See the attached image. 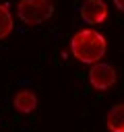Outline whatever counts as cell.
Here are the masks:
<instances>
[{"mask_svg": "<svg viewBox=\"0 0 124 132\" xmlns=\"http://www.w3.org/2000/svg\"><path fill=\"white\" fill-rule=\"evenodd\" d=\"M12 105H14L17 111L29 116V113H33L35 107H37V95H35L33 91H29V89H23V91H19V93L14 95Z\"/></svg>", "mask_w": 124, "mask_h": 132, "instance_id": "obj_5", "label": "cell"}, {"mask_svg": "<svg viewBox=\"0 0 124 132\" xmlns=\"http://www.w3.org/2000/svg\"><path fill=\"white\" fill-rule=\"evenodd\" d=\"M81 16L89 25H101L107 19V6L103 0H85L81 6Z\"/></svg>", "mask_w": 124, "mask_h": 132, "instance_id": "obj_4", "label": "cell"}, {"mask_svg": "<svg viewBox=\"0 0 124 132\" xmlns=\"http://www.w3.org/2000/svg\"><path fill=\"white\" fill-rule=\"evenodd\" d=\"M19 21L27 27L41 25L52 19L54 14V2L52 0H21L17 4Z\"/></svg>", "mask_w": 124, "mask_h": 132, "instance_id": "obj_2", "label": "cell"}, {"mask_svg": "<svg viewBox=\"0 0 124 132\" xmlns=\"http://www.w3.org/2000/svg\"><path fill=\"white\" fill-rule=\"evenodd\" d=\"M114 4H116V8L120 12H124V0H114Z\"/></svg>", "mask_w": 124, "mask_h": 132, "instance_id": "obj_8", "label": "cell"}, {"mask_svg": "<svg viewBox=\"0 0 124 132\" xmlns=\"http://www.w3.org/2000/svg\"><path fill=\"white\" fill-rule=\"evenodd\" d=\"M12 25H14V21H12L10 8L6 2H2L0 4V39H6L12 33Z\"/></svg>", "mask_w": 124, "mask_h": 132, "instance_id": "obj_7", "label": "cell"}, {"mask_svg": "<svg viewBox=\"0 0 124 132\" xmlns=\"http://www.w3.org/2000/svg\"><path fill=\"white\" fill-rule=\"evenodd\" d=\"M116 68L112 64H103V62H95L89 68V82L95 91H107L116 85Z\"/></svg>", "mask_w": 124, "mask_h": 132, "instance_id": "obj_3", "label": "cell"}, {"mask_svg": "<svg viewBox=\"0 0 124 132\" xmlns=\"http://www.w3.org/2000/svg\"><path fill=\"white\" fill-rule=\"evenodd\" d=\"M72 56L83 64L99 62L107 52V39L95 29H79L70 39Z\"/></svg>", "mask_w": 124, "mask_h": 132, "instance_id": "obj_1", "label": "cell"}, {"mask_svg": "<svg viewBox=\"0 0 124 132\" xmlns=\"http://www.w3.org/2000/svg\"><path fill=\"white\" fill-rule=\"evenodd\" d=\"M105 126L110 132H124V103H114L107 109Z\"/></svg>", "mask_w": 124, "mask_h": 132, "instance_id": "obj_6", "label": "cell"}]
</instances>
